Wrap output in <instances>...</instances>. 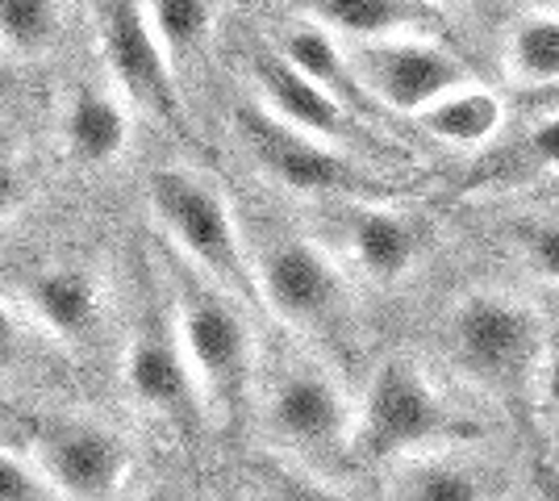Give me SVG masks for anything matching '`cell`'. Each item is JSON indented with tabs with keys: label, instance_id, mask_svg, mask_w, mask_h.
<instances>
[{
	"label": "cell",
	"instance_id": "17",
	"mask_svg": "<svg viewBox=\"0 0 559 501\" xmlns=\"http://www.w3.org/2000/svg\"><path fill=\"white\" fill-rule=\"evenodd\" d=\"M501 68L522 93H556L559 88V9H531L510 25Z\"/></svg>",
	"mask_w": 559,
	"mask_h": 501
},
{
	"label": "cell",
	"instance_id": "25",
	"mask_svg": "<svg viewBox=\"0 0 559 501\" xmlns=\"http://www.w3.org/2000/svg\"><path fill=\"white\" fill-rule=\"evenodd\" d=\"M22 359H25V322L22 313L0 297V381L13 377L22 368Z\"/></svg>",
	"mask_w": 559,
	"mask_h": 501
},
{
	"label": "cell",
	"instance_id": "2",
	"mask_svg": "<svg viewBox=\"0 0 559 501\" xmlns=\"http://www.w3.org/2000/svg\"><path fill=\"white\" fill-rule=\"evenodd\" d=\"M171 322H176L180 351L192 368V381L201 389L205 418H217V422L234 418L255 377V334L242 306L210 281H201L197 272L180 267Z\"/></svg>",
	"mask_w": 559,
	"mask_h": 501
},
{
	"label": "cell",
	"instance_id": "11",
	"mask_svg": "<svg viewBox=\"0 0 559 501\" xmlns=\"http://www.w3.org/2000/svg\"><path fill=\"white\" fill-rule=\"evenodd\" d=\"M251 80H255L259 109L276 118L280 126H288L293 134L313 139L330 151H343L350 159L368 143V126L350 109H343L326 88H318L309 75L297 72L280 50H259L251 63Z\"/></svg>",
	"mask_w": 559,
	"mask_h": 501
},
{
	"label": "cell",
	"instance_id": "26",
	"mask_svg": "<svg viewBox=\"0 0 559 501\" xmlns=\"http://www.w3.org/2000/svg\"><path fill=\"white\" fill-rule=\"evenodd\" d=\"M526 155L547 171H559V114H538L535 130L526 139Z\"/></svg>",
	"mask_w": 559,
	"mask_h": 501
},
{
	"label": "cell",
	"instance_id": "27",
	"mask_svg": "<svg viewBox=\"0 0 559 501\" xmlns=\"http://www.w3.org/2000/svg\"><path fill=\"white\" fill-rule=\"evenodd\" d=\"M22 205H25V171L17 167L13 155L0 151V226L22 214Z\"/></svg>",
	"mask_w": 559,
	"mask_h": 501
},
{
	"label": "cell",
	"instance_id": "18",
	"mask_svg": "<svg viewBox=\"0 0 559 501\" xmlns=\"http://www.w3.org/2000/svg\"><path fill=\"white\" fill-rule=\"evenodd\" d=\"M418 126L435 143L451 146V151H480L506 126V100L501 93H492L489 84L472 80L467 88L443 96L435 109H426Z\"/></svg>",
	"mask_w": 559,
	"mask_h": 501
},
{
	"label": "cell",
	"instance_id": "22",
	"mask_svg": "<svg viewBox=\"0 0 559 501\" xmlns=\"http://www.w3.org/2000/svg\"><path fill=\"white\" fill-rule=\"evenodd\" d=\"M267 501H347L343 489H334L330 480H322L309 468L297 464H276L267 473Z\"/></svg>",
	"mask_w": 559,
	"mask_h": 501
},
{
	"label": "cell",
	"instance_id": "15",
	"mask_svg": "<svg viewBox=\"0 0 559 501\" xmlns=\"http://www.w3.org/2000/svg\"><path fill=\"white\" fill-rule=\"evenodd\" d=\"M63 151L80 167H114L130 151V114L114 88L80 84L59 114Z\"/></svg>",
	"mask_w": 559,
	"mask_h": 501
},
{
	"label": "cell",
	"instance_id": "3",
	"mask_svg": "<svg viewBox=\"0 0 559 501\" xmlns=\"http://www.w3.org/2000/svg\"><path fill=\"white\" fill-rule=\"evenodd\" d=\"M447 356L492 397L531 389L543 372V318L506 293H467L447 318Z\"/></svg>",
	"mask_w": 559,
	"mask_h": 501
},
{
	"label": "cell",
	"instance_id": "13",
	"mask_svg": "<svg viewBox=\"0 0 559 501\" xmlns=\"http://www.w3.org/2000/svg\"><path fill=\"white\" fill-rule=\"evenodd\" d=\"M343 210V247L372 285L393 288L405 276H414V267L421 263V230L414 217L376 201H347Z\"/></svg>",
	"mask_w": 559,
	"mask_h": 501
},
{
	"label": "cell",
	"instance_id": "21",
	"mask_svg": "<svg viewBox=\"0 0 559 501\" xmlns=\"http://www.w3.org/2000/svg\"><path fill=\"white\" fill-rule=\"evenodd\" d=\"M63 34V9L50 0H0V50L43 59Z\"/></svg>",
	"mask_w": 559,
	"mask_h": 501
},
{
	"label": "cell",
	"instance_id": "30",
	"mask_svg": "<svg viewBox=\"0 0 559 501\" xmlns=\"http://www.w3.org/2000/svg\"><path fill=\"white\" fill-rule=\"evenodd\" d=\"M543 114H559V88L543 96Z\"/></svg>",
	"mask_w": 559,
	"mask_h": 501
},
{
	"label": "cell",
	"instance_id": "8",
	"mask_svg": "<svg viewBox=\"0 0 559 501\" xmlns=\"http://www.w3.org/2000/svg\"><path fill=\"white\" fill-rule=\"evenodd\" d=\"M93 13L96 43H100V59H105L109 80H114V93L155 121L185 118L180 72L171 68L167 50L159 47L142 4L117 0V4H96Z\"/></svg>",
	"mask_w": 559,
	"mask_h": 501
},
{
	"label": "cell",
	"instance_id": "10",
	"mask_svg": "<svg viewBox=\"0 0 559 501\" xmlns=\"http://www.w3.org/2000/svg\"><path fill=\"white\" fill-rule=\"evenodd\" d=\"M34 464L47 477L50 493L68 501H109L126 480L130 455L109 427L93 418L47 422L34 443Z\"/></svg>",
	"mask_w": 559,
	"mask_h": 501
},
{
	"label": "cell",
	"instance_id": "29",
	"mask_svg": "<svg viewBox=\"0 0 559 501\" xmlns=\"http://www.w3.org/2000/svg\"><path fill=\"white\" fill-rule=\"evenodd\" d=\"M134 501H188V493H180V489H167V485H159V489H146V493H139Z\"/></svg>",
	"mask_w": 559,
	"mask_h": 501
},
{
	"label": "cell",
	"instance_id": "9",
	"mask_svg": "<svg viewBox=\"0 0 559 501\" xmlns=\"http://www.w3.org/2000/svg\"><path fill=\"white\" fill-rule=\"evenodd\" d=\"M267 427L297 455H338L355 448V406L322 363H288L267 393Z\"/></svg>",
	"mask_w": 559,
	"mask_h": 501
},
{
	"label": "cell",
	"instance_id": "23",
	"mask_svg": "<svg viewBox=\"0 0 559 501\" xmlns=\"http://www.w3.org/2000/svg\"><path fill=\"white\" fill-rule=\"evenodd\" d=\"M0 501H50V485L38 473V464L0 452Z\"/></svg>",
	"mask_w": 559,
	"mask_h": 501
},
{
	"label": "cell",
	"instance_id": "6",
	"mask_svg": "<svg viewBox=\"0 0 559 501\" xmlns=\"http://www.w3.org/2000/svg\"><path fill=\"white\" fill-rule=\"evenodd\" d=\"M347 55L359 84L368 88L380 114L421 118L443 96L472 84L464 59L435 38H421V34L380 43V47H347Z\"/></svg>",
	"mask_w": 559,
	"mask_h": 501
},
{
	"label": "cell",
	"instance_id": "20",
	"mask_svg": "<svg viewBox=\"0 0 559 501\" xmlns=\"http://www.w3.org/2000/svg\"><path fill=\"white\" fill-rule=\"evenodd\" d=\"M142 13L176 72L188 63V55H197L210 43L213 25L222 17V9L205 4V0H155V4H142Z\"/></svg>",
	"mask_w": 559,
	"mask_h": 501
},
{
	"label": "cell",
	"instance_id": "24",
	"mask_svg": "<svg viewBox=\"0 0 559 501\" xmlns=\"http://www.w3.org/2000/svg\"><path fill=\"white\" fill-rule=\"evenodd\" d=\"M522 255L538 281L559 288V222H538L522 239Z\"/></svg>",
	"mask_w": 559,
	"mask_h": 501
},
{
	"label": "cell",
	"instance_id": "4",
	"mask_svg": "<svg viewBox=\"0 0 559 501\" xmlns=\"http://www.w3.org/2000/svg\"><path fill=\"white\" fill-rule=\"evenodd\" d=\"M259 306L276 313L288 331L326 343L347 326L350 288L338 263L318 242L297 235H272L251 255Z\"/></svg>",
	"mask_w": 559,
	"mask_h": 501
},
{
	"label": "cell",
	"instance_id": "19",
	"mask_svg": "<svg viewBox=\"0 0 559 501\" xmlns=\"http://www.w3.org/2000/svg\"><path fill=\"white\" fill-rule=\"evenodd\" d=\"M393 501H492V480L460 455H418L396 468Z\"/></svg>",
	"mask_w": 559,
	"mask_h": 501
},
{
	"label": "cell",
	"instance_id": "1",
	"mask_svg": "<svg viewBox=\"0 0 559 501\" xmlns=\"http://www.w3.org/2000/svg\"><path fill=\"white\" fill-rule=\"evenodd\" d=\"M146 201L188 272L222 288L238 306H259L255 263L247 251V235L234 217L230 201L222 196L213 180L188 171V167H164L151 176Z\"/></svg>",
	"mask_w": 559,
	"mask_h": 501
},
{
	"label": "cell",
	"instance_id": "12",
	"mask_svg": "<svg viewBox=\"0 0 559 501\" xmlns=\"http://www.w3.org/2000/svg\"><path fill=\"white\" fill-rule=\"evenodd\" d=\"M121 381H126V393L134 397V406L164 422H192L197 414H205L201 389L192 381V368L176 338V322L134 326L121 351Z\"/></svg>",
	"mask_w": 559,
	"mask_h": 501
},
{
	"label": "cell",
	"instance_id": "5",
	"mask_svg": "<svg viewBox=\"0 0 559 501\" xmlns=\"http://www.w3.org/2000/svg\"><path fill=\"white\" fill-rule=\"evenodd\" d=\"M451 434V409L418 363L384 359L355 406V448L384 460L435 455Z\"/></svg>",
	"mask_w": 559,
	"mask_h": 501
},
{
	"label": "cell",
	"instance_id": "7",
	"mask_svg": "<svg viewBox=\"0 0 559 501\" xmlns=\"http://www.w3.org/2000/svg\"><path fill=\"white\" fill-rule=\"evenodd\" d=\"M238 139H242L247 155L255 159L263 176H272L280 189L297 192V196L343 201V205L372 196V180L359 171V164L350 155L293 134L288 126L267 118L259 105L238 109Z\"/></svg>",
	"mask_w": 559,
	"mask_h": 501
},
{
	"label": "cell",
	"instance_id": "28",
	"mask_svg": "<svg viewBox=\"0 0 559 501\" xmlns=\"http://www.w3.org/2000/svg\"><path fill=\"white\" fill-rule=\"evenodd\" d=\"M535 389H538V402L547 406V414H551V418H559V356H551L547 363H543Z\"/></svg>",
	"mask_w": 559,
	"mask_h": 501
},
{
	"label": "cell",
	"instance_id": "16",
	"mask_svg": "<svg viewBox=\"0 0 559 501\" xmlns=\"http://www.w3.org/2000/svg\"><path fill=\"white\" fill-rule=\"evenodd\" d=\"M305 22L343 47H380L396 38H418L426 29V9L405 0H318L305 9Z\"/></svg>",
	"mask_w": 559,
	"mask_h": 501
},
{
	"label": "cell",
	"instance_id": "14",
	"mask_svg": "<svg viewBox=\"0 0 559 501\" xmlns=\"http://www.w3.org/2000/svg\"><path fill=\"white\" fill-rule=\"evenodd\" d=\"M25 313L59 343H88L105 322V285L84 263H50L25 281Z\"/></svg>",
	"mask_w": 559,
	"mask_h": 501
}]
</instances>
